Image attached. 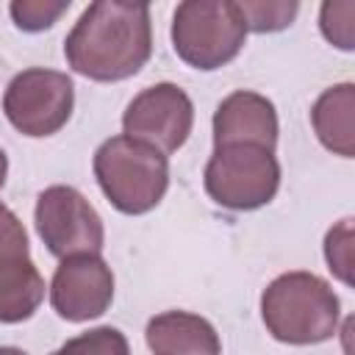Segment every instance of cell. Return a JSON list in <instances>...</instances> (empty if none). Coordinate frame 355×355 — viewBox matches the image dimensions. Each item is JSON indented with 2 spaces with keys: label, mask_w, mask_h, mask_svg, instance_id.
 Returning a JSON list of instances; mask_svg holds the SVG:
<instances>
[{
  "label": "cell",
  "mask_w": 355,
  "mask_h": 355,
  "mask_svg": "<svg viewBox=\"0 0 355 355\" xmlns=\"http://www.w3.org/2000/svg\"><path fill=\"white\" fill-rule=\"evenodd\" d=\"M153 53L150 8L144 3L97 0L64 39L67 64L92 80H125L136 75Z\"/></svg>",
  "instance_id": "1"
},
{
  "label": "cell",
  "mask_w": 355,
  "mask_h": 355,
  "mask_svg": "<svg viewBox=\"0 0 355 355\" xmlns=\"http://www.w3.org/2000/svg\"><path fill=\"white\" fill-rule=\"evenodd\" d=\"M261 316L283 344H322L336 336L341 305L327 280L313 272H286L261 294Z\"/></svg>",
  "instance_id": "2"
},
{
  "label": "cell",
  "mask_w": 355,
  "mask_h": 355,
  "mask_svg": "<svg viewBox=\"0 0 355 355\" xmlns=\"http://www.w3.org/2000/svg\"><path fill=\"white\" fill-rule=\"evenodd\" d=\"M94 178L116 211L139 216L164 200L169 189V161L161 150L122 133L97 147Z\"/></svg>",
  "instance_id": "3"
},
{
  "label": "cell",
  "mask_w": 355,
  "mask_h": 355,
  "mask_svg": "<svg viewBox=\"0 0 355 355\" xmlns=\"http://www.w3.org/2000/svg\"><path fill=\"white\" fill-rule=\"evenodd\" d=\"M247 39L244 17L227 0H186L172 17V47L194 69L211 72L233 61Z\"/></svg>",
  "instance_id": "4"
},
{
  "label": "cell",
  "mask_w": 355,
  "mask_h": 355,
  "mask_svg": "<svg viewBox=\"0 0 355 355\" xmlns=\"http://www.w3.org/2000/svg\"><path fill=\"white\" fill-rule=\"evenodd\" d=\"M205 191L227 211H255L280 189V164L275 153L255 144L214 147L205 164Z\"/></svg>",
  "instance_id": "5"
},
{
  "label": "cell",
  "mask_w": 355,
  "mask_h": 355,
  "mask_svg": "<svg viewBox=\"0 0 355 355\" xmlns=\"http://www.w3.org/2000/svg\"><path fill=\"white\" fill-rule=\"evenodd\" d=\"M75 86L67 72L33 67L11 78L3 94L8 122L33 139L58 133L72 116Z\"/></svg>",
  "instance_id": "6"
},
{
  "label": "cell",
  "mask_w": 355,
  "mask_h": 355,
  "mask_svg": "<svg viewBox=\"0 0 355 355\" xmlns=\"http://www.w3.org/2000/svg\"><path fill=\"white\" fill-rule=\"evenodd\" d=\"M36 233L55 258L100 255L105 227L92 202L72 186H50L36 200Z\"/></svg>",
  "instance_id": "7"
},
{
  "label": "cell",
  "mask_w": 355,
  "mask_h": 355,
  "mask_svg": "<svg viewBox=\"0 0 355 355\" xmlns=\"http://www.w3.org/2000/svg\"><path fill=\"white\" fill-rule=\"evenodd\" d=\"M44 300V277L31 261V244L19 216L0 202V322L17 324Z\"/></svg>",
  "instance_id": "8"
},
{
  "label": "cell",
  "mask_w": 355,
  "mask_h": 355,
  "mask_svg": "<svg viewBox=\"0 0 355 355\" xmlns=\"http://www.w3.org/2000/svg\"><path fill=\"white\" fill-rule=\"evenodd\" d=\"M194 125L191 97L175 83H155L139 92L122 116L125 136L139 139L155 150L175 153L186 144Z\"/></svg>",
  "instance_id": "9"
},
{
  "label": "cell",
  "mask_w": 355,
  "mask_h": 355,
  "mask_svg": "<svg viewBox=\"0 0 355 355\" xmlns=\"http://www.w3.org/2000/svg\"><path fill=\"white\" fill-rule=\"evenodd\" d=\"M114 272L100 255L64 258L50 280V305L67 322H89L108 311Z\"/></svg>",
  "instance_id": "10"
},
{
  "label": "cell",
  "mask_w": 355,
  "mask_h": 355,
  "mask_svg": "<svg viewBox=\"0 0 355 355\" xmlns=\"http://www.w3.org/2000/svg\"><path fill=\"white\" fill-rule=\"evenodd\" d=\"M225 144H255L275 153L277 114L272 100L244 89L227 94L214 114V147Z\"/></svg>",
  "instance_id": "11"
},
{
  "label": "cell",
  "mask_w": 355,
  "mask_h": 355,
  "mask_svg": "<svg viewBox=\"0 0 355 355\" xmlns=\"http://www.w3.org/2000/svg\"><path fill=\"white\" fill-rule=\"evenodd\" d=\"M153 355H219L222 344L214 324L189 311H166L147 322L144 330Z\"/></svg>",
  "instance_id": "12"
},
{
  "label": "cell",
  "mask_w": 355,
  "mask_h": 355,
  "mask_svg": "<svg viewBox=\"0 0 355 355\" xmlns=\"http://www.w3.org/2000/svg\"><path fill=\"white\" fill-rule=\"evenodd\" d=\"M355 86L338 83L319 94L311 108V122L319 141L341 158L355 155Z\"/></svg>",
  "instance_id": "13"
},
{
  "label": "cell",
  "mask_w": 355,
  "mask_h": 355,
  "mask_svg": "<svg viewBox=\"0 0 355 355\" xmlns=\"http://www.w3.org/2000/svg\"><path fill=\"white\" fill-rule=\"evenodd\" d=\"M50 355H130V347L116 327H94L64 341Z\"/></svg>",
  "instance_id": "14"
},
{
  "label": "cell",
  "mask_w": 355,
  "mask_h": 355,
  "mask_svg": "<svg viewBox=\"0 0 355 355\" xmlns=\"http://www.w3.org/2000/svg\"><path fill=\"white\" fill-rule=\"evenodd\" d=\"M239 6V14L244 17V25L247 31H255V33H272V31H283L294 22L300 6L291 0V3H272V0H261V3H252V0H244V3H236Z\"/></svg>",
  "instance_id": "15"
},
{
  "label": "cell",
  "mask_w": 355,
  "mask_h": 355,
  "mask_svg": "<svg viewBox=\"0 0 355 355\" xmlns=\"http://www.w3.org/2000/svg\"><path fill=\"white\" fill-rule=\"evenodd\" d=\"M355 3L344 0V3H324L322 14H319V25L322 33L330 44L341 47V50H352L355 47Z\"/></svg>",
  "instance_id": "16"
},
{
  "label": "cell",
  "mask_w": 355,
  "mask_h": 355,
  "mask_svg": "<svg viewBox=\"0 0 355 355\" xmlns=\"http://www.w3.org/2000/svg\"><path fill=\"white\" fill-rule=\"evenodd\" d=\"M67 8H69V0H58V3H50V0H14L8 6L14 25L28 31V33L50 28Z\"/></svg>",
  "instance_id": "17"
},
{
  "label": "cell",
  "mask_w": 355,
  "mask_h": 355,
  "mask_svg": "<svg viewBox=\"0 0 355 355\" xmlns=\"http://www.w3.org/2000/svg\"><path fill=\"white\" fill-rule=\"evenodd\" d=\"M324 258L330 263V272L349 286L352 283V219H341L336 227L327 230Z\"/></svg>",
  "instance_id": "18"
},
{
  "label": "cell",
  "mask_w": 355,
  "mask_h": 355,
  "mask_svg": "<svg viewBox=\"0 0 355 355\" xmlns=\"http://www.w3.org/2000/svg\"><path fill=\"white\" fill-rule=\"evenodd\" d=\"M6 175H8V158H6V153L0 150V189H3V183H6Z\"/></svg>",
  "instance_id": "19"
},
{
  "label": "cell",
  "mask_w": 355,
  "mask_h": 355,
  "mask_svg": "<svg viewBox=\"0 0 355 355\" xmlns=\"http://www.w3.org/2000/svg\"><path fill=\"white\" fill-rule=\"evenodd\" d=\"M0 355H28V352L19 347H0Z\"/></svg>",
  "instance_id": "20"
}]
</instances>
